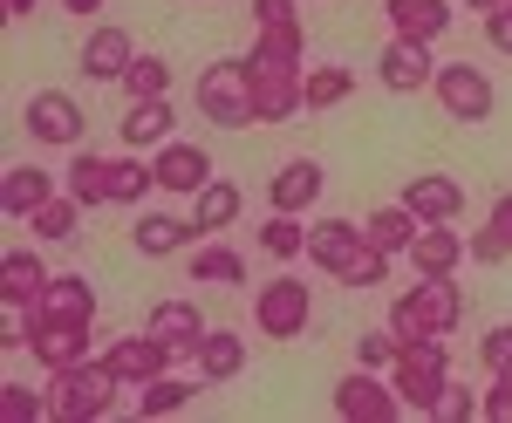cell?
I'll use <instances>...</instances> for the list:
<instances>
[{"mask_svg":"<svg viewBox=\"0 0 512 423\" xmlns=\"http://www.w3.org/2000/svg\"><path fill=\"white\" fill-rule=\"evenodd\" d=\"M144 328H151L164 348H178V355H198V342H205V314H198L192 301H158Z\"/></svg>","mask_w":512,"mask_h":423,"instance_id":"obj_24","label":"cell"},{"mask_svg":"<svg viewBox=\"0 0 512 423\" xmlns=\"http://www.w3.org/2000/svg\"><path fill=\"white\" fill-rule=\"evenodd\" d=\"M335 417L342 423H396L403 417V396H396V383L383 369H362L355 362L349 376L335 383Z\"/></svg>","mask_w":512,"mask_h":423,"instance_id":"obj_9","label":"cell"},{"mask_svg":"<svg viewBox=\"0 0 512 423\" xmlns=\"http://www.w3.org/2000/svg\"><path fill=\"white\" fill-rule=\"evenodd\" d=\"M21 123H28V137L41 151H82V130H89V116H82V103L69 89H35Z\"/></svg>","mask_w":512,"mask_h":423,"instance_id":"obj_7","label":"cell"},{"mask_svg":"<svg viewBox=\"0 0 512 423\" xmlns=\"http://www.w3.org/2000/svg\"><path fill=\"white\" fill-rule=\"evenodd\" d=\"M117 389H123V376L103 362V355L69 362V369L48 376V417H55V423H96V417L117 410Z\"/></svg>","mask_w":512,"mask_h":423,"instance_id":"obj_1","label":"cell"},{"mask_svg":"<svg viewBox=\"0 0 512 423\" xmlns=\"http://www.w3.org/2000/svg\"><path fill=\"white\" fill-rule=\"evenodd\" d=\"M28 321V355H35L41 369L55 376V369H69V362H89V335H96V321H69V314H41V308H21Z\"/></svg>","mask_w":512,"mask_h":423,"instance_id":"obj_6","label":"cell"},{"mask_svg":"<svg viewBox=\"0 0 512 423\" xmlns=\"http://www.w3.org/2000/svg\"><path fill=\"white\" fill-rule=\"evenodd\" d=\"M171 355H178V348H164L151 328H144V335H123V342L103 348V362L123 376V389H144L151 376H164V362H171Z\"/></svg>","mask_w":512,"mask_h":423,"instance_id":"obj_15","label":"cell"},{"mask_svg":"<svg viewBox=\"0 0 512 423\" xmlns=\"http://www.w3.org/2000/svg\"><path fill=\"white\" fill-rule=\"evenodd\" d=\"M198 116L219 123V130H246V123H260L246 55H233V62H205V76H198Z\"/></svg>","mask_w":512,"mask_h":423,"instance_id":"obj_4","label":"cell"},{"mask_svg":"<svg viewBox=\"0 0 512 423\" xmlns=\"http://www.w3.org/2000/svg\"><path fill=\"white\" fill-rule=\"evenodd\" d=\"M465 253H472L478 267H499V260H512V246H506V239H499L492 226H478L472 239H465Z\"/></svg>","mask_w":512,"mask_h":423,"instance_id":"obj_43","label":"cell"},{"mask_svg":"<svg viewBox=\"0 0 512 423\" xmlns=\"http://www.w3.org/2000/svg\"><path fill=\"white\" fill-rule=\"evenodd\" d=\"M62 192L76 198L82 212H96V205H110V157H96V151H76V157H69V171H62Z\"/></svg>","mask_w":512,"mask_h":423,"instance_id":"obj_28","label":"cell"},{"mask_svg":"<svg viewBox=\"0 0 512 423\" xmlns=\"http://www.w3.org/2000/svg\"><path fill=\"white\" fill-rule=\"evenodd\" d=\"M151 171H158V192H178V198H198L212 185V157L198 144H178V137L151 151Z\"/></svg>","mask_w":512,"mask_h":423,"instance_id":"obj_14","label":"cell"},{"mask_svg":"<svg viewBox=\"0 0 512 423\" xmlns=\"http://www.w3.org/2000/svg\"><path fill=\"white\" fill-rule=\"evenodd\" d=\"M396 198H403L424 226H431V219H458V212H465V185H458V178H444V171H417V178H410Z\"/></svg>","mask_w":512,"mask_h":423,"instance_id":"obj_18","label":"cell"},{"mask_svg":"<svg viewBox=\"0 0 512 423\" xmlns=\"http://www.w3.org/2000/svg\"><path fill=\"white\" fill-rule=\"evenodd\" d=\"M485 226H492V232H499V239L512 246V192H499V198H492V212H485Z\"/></svg>","mask_w":512,"mask_h":423,"instance_id":"obj_47","label":"cell"},{"mask_svg":"<svg viewBox=\"0 0 512 423\" xmlns=\"http://www.w3.org/2000/svg\"><path fill=\"white\" fill-rule=\"evenodd\" d=\"M362 253H369V232H362V219H315V226H308V260H315L328 280H342V273H349Z\"/></svg>","mask_w":512,"mask_h":423,"instance_id":"obj_12","label":"cell"},{"mask_svg":"<svg viewBox=\"0 0 512 423\" xmlns=\"http://www.w3.org/2000/svg\"><path fill=\"white\" fill-rule=\"evenodd\" d=\"M321 185H328V171H321L315 157H287L274 178H267V205L274 212H315Z\"/></svg>","mask_w":512,"mask_h":423,"instance_id":"obj_16","label":"cell"},{"mask_svg":"<svg viewBox=\"0 0 512 423\" xmlns=\"http://www.w3.org/2000/svg\"><path fill=\"white\" fill-rule=\"evenodd\" d=\"M253 55H267V62H308V28L301 21H267L260 41H253Z\"/></svg>","mask_w":512,"mask_h":423,"instance_id":"obj_36","label":"cell"},{"mask_svg":"<svg viewBox=\"0 0 512 423\" xmlns=\"http://www.w3.org/2000/svg\"><path fill=\"white\" fill-rule=\"evenodd\" d=\"M417 226H424V219H417V212H410V205H403V198H396V205H376V212H369V219H362V232H369V246H376V253H410V239H417Z\"/></svg>","mask_w":512,"mask_h":423,"instance_id":"obj_26","label":"cell"},{"mask_svg":"<svg viewBox=\"0 0 512 423\" xmlns=\"http://www.w3.org/2000/svg\"><path fill=\"white\" fill-rule=\"evenodd\" d=\"M396 355H403V335H396V328H369V335H355V362H362V369H383V376H390Z\"/></svg>","mask_w":512,"mask_h":423,"instance_id":"obj_38","label":"cell"},{"mask_svg":"<svg viewBox=\"0 0 512 423\" xmlns=\"http://www.w3.org/2000/svg\"><path fill=\"white\" fill-rule=\"evenodd\" d=\"M403 260L431 280V273H458V260H472V253H465V239L451 232V219H431V226H417V239H410Z\"/></svg>","mask_w":512,"mask_h":423,"instance_id":"obj_19","label":"cell"},{"mask_svg":"<svg viewBox=\"0 0 512 423\" xmlns=\"http://www.w3.org/2000/svg\"><path fill=\"white\" fill-rule=\"evenodd\" d=\"M383 14H390L396 35H410V41H444V35H451V21H458L451 0H390Z\"/></svg>","mask_w":512,"mask_h":423,"instance_id":"obj_23","label":"cell"},{"mask_svg":"<svg viewBox=\"0 0 512 423\" xmlns=\"http://www.w3.org/2000/svg\"><path fill=\"white\" fill-rule=\"evenodd\" d=\"M41 314H69V321H96V280L89 273H55L48 287H41Z\"/></svg>","mask_w":512,"mask_h":423,"instance_id":"obj_27","label":"cell"},{"mask_svg":"<svg viewBox=\"0 0 512 423\" xmlns=\"http://www.w3.org/2000/svg\"><path fill=\"white\" fill-rule=\"evenodd\" d=\"M465 7H478V14H492V7H512V0H465Z\"/></svg>","mask_w":512,"mask_h":423,"instance_id":"obj_50","label":"cell"},{"mask_svg":"<svg viewBox=\"0 0 512 423\" xmlns=\"http://www.w3.org/2000/svg\"><path fill=\"white\" fill-rule=\"evenodd\" d=\"M123 89H130V103H144V96H171V62H164V55H137L130 76H123Z\"/></svg>","mask_w":512,"mask_h":423,"instance_id":"obj_37","label":"cell"},{"mask_svg":"<svg viewBox=\"0 0 512 423\" xmlns=\"http://www.w3.org/2000/svg\"><path fill=\"white\" fill-rule=\"evenodd\" d=\"M198 239L192 219H178V212H144L137 226H130V246L144 253V260H171V253H185Z\"/></svg>","mask_w":512,"mask_h":423,"instance_id":"obj_20","label":"cell"},{"mask_svg":"<svg viewBox=\"0 0 512 423\" xmlns=\"http://www.w3.org/2000/svg\"><path fill=\"white\" fill-rule=\"evenodd\" d=\"M192 280H205V287H239V280H246V253H233V246H205V239H198Z\"/></svg>","mask_w":512,"mask_h":423,"instance_id":"obj_33","label":"cell"},{"mask_svg":"<svg viewBox=\"0 0 512 423\" xmlns=\"http://www.w3.org/2000/svg\"><path fill=\"white\" fill-rule=\"evenodd\" d=\"M465 321V294H458V280L451 273H417V287L410 294H396L390 301V328L403 335V348L410 342H431V335H451Z\"/></svg>","mask_w":512,"mask_h":423,"instance_id":"obj_2","label":"cell"},{"mask_svg":"<svg viewBox=\"0 0 512 423\" xmlns=\"http://www.w3.org/2000/svg\"><path fill=\"white\" fill-rule=\"evenodd\" d=\"M239 369H246V335L205 328V342H198V376H205V383H233Z\"/></svg>","mask_w":512,"mask_h":423,"instance_id":"obj_29","label":"cell"},{"mask_svg":"<svg viewBox=\"0 0 512 423\" xmlns=\"http://www.w3.org/2000/svg\"><path fill=\"white\" fill-rule=\"evenodd\" d=\"M171 123H178L171 96L130 103V116H123V151H158V144H171Z\"/></svg>","mask_w":512,"mask_h":423,"instance_id":"obj_22","label":"cell"},{"mask_svg":"<svg viewBox=\"0 0 512 423\" xmlns=\"http://www.w3.org/2000/svg\"><path fill=\"white\" fill-rule=\"evenodd\" d=\"M431 89H437V103H444L451 123H485L492 103H499V96H492V76H485L478 62H444Z\"/></svg>","mask_w":512,"mask_h":423,"instance_id":"obj_10","label":"cell"},{"mask_svg":"<svg viewBox=\"0 0 512 423\" xmlns=\"http://www.w3.org/2000/svg\"><path fill=\"white\" fill-rule=\"evenodd\" d=\"M28 226H35V239L41 246H62V239H76V226H82V205L69 192H55L48 198V205H41L35 219H28Z\"/></svg>","mask_w":512,"mask_h":423,"instance_id":"obj_35","label":"cell"},{"mask_svg":"<svg viewBox=\"0 0 512 423\" xmlns=\"http://www.w3.org/2000/svg\"><path fill=\"white\" fill-rule=\"evenodd\" d=\"M383 280H390V253H376V246H369V253L342 273V287H383Z\"/></svg>","mask_w":512,"mask_h":423,"instance_id":"obj_42","label":"cell"},{"mask_svg":"<svg viewBox=\"0 0 512 423\" xmlns=\"http://www.w3.org/2000/svg\"><path fill=\"white\" fill-rule=\"evenodd\" d=\"M376 76L390 96H417L437 82V62H431V41H410V35H390V48L376 55Z\"/></svg>","mask_w":512,"mask_h":423,"instance_id":"obj_13","label":"cell"},{"mask_svg":"<svg viewBox=\"0 0 512 423\" xmlns=\"http://www.w3.org/2000/svg\"><path fill=\"white\" fill-rule=\"evenodd\" d=\"M246 76H253V110L260 123H294V116L308 110V96H301V62H267V55H246Z\"/></svg>","mask_w":512,"mask_h":423,"instance_id":"obj_8","label":"cell"},{"mask_svg":"<svg viewBox=\"0 0 512 423\" xmlns=\"http://www.w3.org/2000/svg\"><path fill=\"white\" fill-rule=\"evenodd\" d=\"M239 205H246V192H239L233 178H212V185L192 198V226H198V239H212V232L239 226Z\"/></svg>","mask_w":512,"mask_h":423,"instance_id":"obj_25","label":"cell"},{"mask_svg":"<svg viewBox=\"0 0 512 423\" xmlns=\"http://www.w3.org/2000/svg\"><path fill=\"white\" fill-rule=\"evenodd\" d=\"M260 253L280 260V267L301 260V253H308V226H301V212H274V219L260 226Z\"/></svg>","mask_w":512,"mask_h":423,"instance_id":"obj_32","label":"cell"},{"mask_svg":"<svg viewBox=\"0 0 512 423\" xmlns=\"http://www.w3.org/2000/svg\"><path fill=\"white\" fill-rule=\"evenodd\" d=\"M390 383H396V396H403V410H410V417H431L437 396L451 389V348H444V335L403 348V355H396V369H390Z\"/></svg>","mask_w":512,"mask_h":423,"instance_id":"obj_3","label":"cell"},{"mask_svg":"<svg viewBox=\"0 0 512 423\" xmlns=\"http://www.w3.org/2000/svg\"><path fill=\"white\" fill-rule=\"evenodd\" d=\"M0 417L7 423H41L48 417V396H35L28 383H0Z\"/></svg>","mask_w":512,"mask_h":423,"instance_id":"obj_39","label":"cell"},{"mask_svg":"<svg viewBox=\"0 0 512 423\" xmlns=\"http://www.w3.org/2000/svg\"><path fill=\"white\" fill-rule=\"evenodd\" d=\"M431 417H444V423H472V417H485V396H472L465 383H451L444 396H437V410Z\"/></svg>","mask_w":512,"mask_h":423,"instance_id":"obj_41","label":"cell"},{"mask_svg":"<svg viewBox=\"0 0 512 423\" xmlns=\"http://www.w3.org/2000/svg\"><path fill=\"white\" fill-rule=\"evenodd\" d=\"M158 185V171L144 164L137 151H123V157H110V205H137V198Z\"/></svg>","mask_w":512,"mask_h":423,"instance_id":"obj_34","label":"cell"},{"mask_svg":"<svg viewBox=\"0 0 512 423\" xmlns=\"http://www.w3.org/2000/svg\"><path fill=\"white\" fill-rule=\"evenodd\" d=\"M130 62H137V41H130V28H117V21H96L76 48V69L89 82H123Z\"/></svg>","mask_w":512,"mask_h":423,"instance_id":"obj_11","label":"cell"},{"mask_svg":"<svg viewBox=\"0 0 512 423\" xmlns=\"http://www.w3.org/2000/svg\"><path fill=\"white\" fill-rule=\"evenodd\" d=\"M267 21H301V14H294V0H253V28H267Z\"/></svg>","mask_w":512,"mask_h":423,"instance_id":"obj_46","label":"cell"},{"mask_svg":"<svg viewBox=\"0 0 512 423\" xmlns=\"http://www.w3.org/2000/svg\"><path fill=\"white\" fill-rule=\"evenodd\" d=\"M41 0H7V14H14V21H21V14H35Z\"/></svg>","mask_w":512,"mask_h":423,"instance_id":"obj_49","label":"cell"},{"mask_svg":"<svg viewBox=\"0 0 512 423\" xmlns=\"http://www.w3.org/2000/svg\"><path fill=\"white\" fill-rule=\"evenodd\" d=\"M55 192H62V178L41 171V164H7V178H0V205H7V219H35Z\"/></svg>","mask_w":512,"mask_h":423,"instance_id":"obj_17","label":"cell"},{"mask_svg":"<svg viewBox=\"0 0 512 423\" xmlns=\"http://www.w3.org/2000/svg\"><path fill=\"white\" fill-rule=\"evenodd\" d=\"M485 41H492L499 55H512V7H492V14H485Z\"/></svg>","mask_w":512,"mask_h":423,"instance_id":"obj_45","label":"cell"},{"mask_svg":"<svg viewBox=\"0 0 512 423\" xmlns=\"http://www.w3.org/2000/svg\"><path fill=\"white\" fill-rule=\"evenodd\" d=\"M48 280H55V273L41 267V253H28V246H14V253L0 260V308H35Z\"/></svg>","mask_w":512,"mask_h":423,"instance_id":"obj_21","label":"cell"},{"mask_svg":"<svg viewBox=\"0 0 512 423\" xmlns=\"http://www.w3.org/2000/svg\"><path fill=\"white\" fill-rule=\"evenodd\" d=\"M308 321H315V287H308V280H294V273L260 280V294H253V328H260L267 342L308 335Z\"/></svg>","mask_w":512,"mask_h":423,"instance_id":"obj_5","label":"cell"},{"mask_svg":"<svg viewBox=\"0 0 512 423\" xmlns=\"http://www.w3.org/2000/svg\"><path fill=\"white\" fill-rule=\"evenodd\" d=\"M301 96H308V110H335V103L355 96V76L342 69V62H315V69L301 76Z\"/></svg>","mask_w":512,"mask_h":423,"instance_id":"obj_31","label":"cell"},{"mask_svg":"<svg viewBox=\"0 0 512 423\" xmlns=\"http://www.w3.org/2000/svg\"><path fill=\"white\" fill-rule=\"evenodd\" d=\"M96 7L103 0H62V14H82V21H96Z\"/></svg>","mask_w":512,"mask_h":423,"instance_id":"obj_48","label":"cell"},{"mask_svg":"<svg viewBox=\"0 0 512 423\" xmlns=\"http://www.w3.org/2000/svg\"><path fill=\"white\" fill-rule=\"evenodd\" d=\"M485 417L512 423V376H492V389H485Z\"/></svg>","mask_w":512,"mask_h":423,"instance_id":"obj_44","label":"cell"},{"mask_svg":"<svg viewBox=\"0 0 512 423\" xmlns=\"http://www.w3.org/2000/svg\"><path fill=\"white\" fill-rule=\"evenodd\" d=\"M478 362H485V376H512V321H499L492 335H478Z\"/></svg>","mask_w":512,"mask_h":423,"instance_id":"obj_40","label":"cell"},{"mask_svg":"<svg viewBox=\"0 0 512 423\" xmlns=\"http://www.w3.org/2000/svg\"><path fill=\"white\" fill-rule=\"evenodd\" d=\"M198 389H205V383H185V376H151V383L137 389V417H144V423H151V417H178Z\"/></svg>","mask_w":512,"mask_h":423,"instance_id":"obj_30","label":"cell"}]
</instances>
